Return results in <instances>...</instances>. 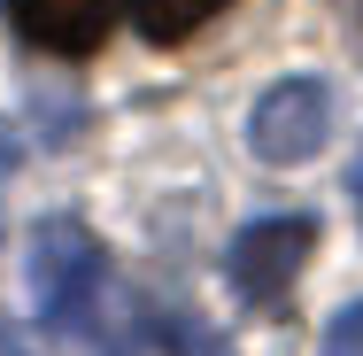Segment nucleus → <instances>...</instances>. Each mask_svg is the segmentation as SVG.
I'll return each instance as SVG.
<instances>
[{"label":"nucleus","instance_id":"nucleus-1","mask_svg":"<svg viewBox=\"0 0 363 356\" xmlns=\"http://www.w3.org/2000/svg\"><path fill=\"white\" fill-rule=\"evenodd\" d=\"M31 310H39V325H55V333H77L85 318H93V302H101V279H108V256H101V240L77 225V217H47L39 232H31Z\"/></svg>","mask_w":363,"mask_h":356},{"label":"nucleus","instance_id":"nucleus-2","mask_svg":"<svg viewBox=\"0 0 363 356\" xmlns=\"http://www.w3.org/2000/svg\"><path fill=\"white\" fill-rule=\"evenodd\" d=\"M333 140V93H325V77H279L255 109H247V147H255V163H309L317 147Z\"/></svg>","mask_w":363,"mask_h":356},{"label":"nucleus","instance_id":"nucleus-3","mask_svg":"<svg viewBox=\"0 0 363 356\" xmlns=\"http://www.w3.org/2000/svg\"><path fill=\"white\" fill-rule=\"evenodd\" d=\"M309 256H317V217H255V225L232 240L224 271H232V286H240V302L271 310V302L294 294V279H301Z\"/></svg>","mask_w":363,"mask_h":356},{"label":"nucleus","instance_id":"nucleus-4","mask_svg":"<svg viewBox=\"0 0 363 356\" xmlns=\"http://www.w3.org/2000/svg\"><path fill=\"white\" fill-rule=\"evenodd\" d=\"M8 8H16L23 39H39L47 55H93L116 16V0H8Z\"/></svg>","mask_w":363,"mask_h":356},{"label":"nucleus","instance_id":"nucleus-5","mask_svg":"<svg viewBox=\"0 0 363 356\" xmlns=\"http://www.w3.org/2000/svg\"><path fill=\"white\" fill-rule=\"evenodd\" d=\"M217 8L224 0H132V23H140L155 47H178V39H194Z\"/></svg>","mask_w":363,"mask_h":356},{"label":"nucleus","instance_id":"nucleus-6","mask_svg":"<svg viewBox=\"0 0 363 356\" xmlns=\"http://www.w3.org/2000/svg\"><path fill=\"white\" fill-rule=\"evenodd\" d=\"M317 356H363V302L325 325V349H317Z\"/></svg>","mask_w":363,"mask_h":356},{"label":"nucleus","instance_id":"nucleus-7","mask_svg":"<svg viewBox=\"0 0 363 356\" xmlns=\"http://www.w3.org/2000/svg\"><path fill=\"white\" fill-rule=\"evenodd\" d=\"M0 356H31V349H23V341H16V333H0Z\"/></svg>","mask_w":363,"mask_h":356},{"label":"nucleus","instance_id":"nucleus-8","mask_svg":"<svg viewBox=\"0 0 363 356\" xmlns=\"http://www.w3.org/2000/svg\"><path fill=\"white\" fill-rule=\"evenodd\" d=\"M201 356H224V349H217V341H201Z\"/></svg>","mask_w":363,"mask_h":356},{"label":"nucleus","instance_id":"nucleus-9","mask_svg":"<svg viewBox=\"0 0 363 356\" xmlns=\"http://www.w3.org/2000/svg\"><path fill=\"white\" fill-rule=\"evenodd\" d=\"M356 194H363V163H356Z\"/></svg>","mask_w":363,"mask_h":356}]
</instances>
